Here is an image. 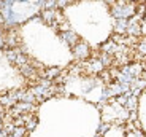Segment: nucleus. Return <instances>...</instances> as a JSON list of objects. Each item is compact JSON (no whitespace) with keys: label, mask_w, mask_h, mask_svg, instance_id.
Masks as SVG:
<instances>
[{"label":"nucleus","mask_w":146,"mask_h":137,"mask_svg":"<svg viewBox=\"0 0 146 137\" xmlns=\"http://www.w3.org/2000/svg\"><path fill=\"white\" fill-rule=\"evenodd\" d=\"M111 13L114 18H130L135 15V7L129 0H117V2L114 0Z\"/></svg>","instance_id":"f257e3e1"},{"label":"nucleus","mask_w":146,"mask_h":137,"mask_svg":"<svg viewBox=\"0 0 146 137\" xmlns=\"http://www.w3.org/2000/svg\"><path fill=\"white\" fill-rule=\"evenodd\" d=\"M72 48H73V56H75L76 59L84 61V59H88V57H91V48H89V45L86 43V41L78 40Z\"/></svg>","instance_id":"f03ea898"},{"label":"nucleus","mask_w":146,"mask_h":137,"mask_svg":"<svg viewBox=\"0 0 146 137\" xmlns=\"http://www.w3.org/2000/svg\"><path fill=\"white\" fill-rule=\"evenodd\" d=\"M60 40H62L64 45H67V46H73V45L80 40V37H78V33L75 32V30L67 29V30H62V33H60Z\"/></svg>","instance_id":"7ed1b4c3"},{"label":"nucleus","mask_w":146,"mask_h":137,"mask_svg":"<svg viewBox=\"0 0 146 137\" xmlns=\"http://www.w3.org/2000/svg\"><path fill=\"white\" fill-rule=\"evenodd\" d=\"M127 22L129 18H116V21L113 22V30L116 33H125V29H127Z\"/></svg>","instance_id":"20e7f679"},{"label":"nucleus","mask_w":146,"mask_h":137,"mask_svg":"<svg viewBox=\"0 0 146 137\" xmlns=\"http://www.w3.org/2000/svg\"><path fill=\"white\" fill-rule=\"evenodd\" d=\"M88 67H89V70L94 72V74H100V72L105 69V65H103V62L100 61V57H92V59H89Z\"/></svg>","instance_id":"39448f33"},{"label":"nucleus","mask_w":146,"mask_h":137,"mask_svg":"<svg viewBox=\"0 0 146 137\" xmlns=\"http://www.w3.org/2000/svg\"><path fill=\"white\" fill-rule=\"evenodd\" d=\"M76 0H56V8H67L68 5H72V3H75Z\"/></svg>","instance_id":"423d86ee"},{"label":"nucleus","mask_w":146,"mask_h":137,"mask_svg":"<svg viewBox=\"0 0 146 137\" xmlns=\"http://www.w3.org/2000/svg\"><path fill=\"white\" fill-rule=\"evenodd\" d=\"M59 69H48L46 72H44V78H48V80H52L54 77H57L59 75Z\"/></svg>","instance_id":"0eeeda50"},{"label":"nucleus","mask_w":146,"mask_h":137,"mask_svg":"<svg viewBox=\"0 0 146 137\" xmlns=\"http://www.w3.org/2000/svg\"><path fill=\"white\" fill-rule=\"evenodd\" d=\"M137 48H138V53L146 54V40H143L141 43H137Z\"/></svg>","instance_id":"6e6552de"},{"label":"nucleus","mask_w":146,"mask_h":137,"mask_svg":"<svg viewBox=\"0 0 146 137\" xmlns=\"http://www.w3.org/2000/svg\"><path fill=\"white\" fill-rule=\"evenodd\" d=\"M105 2H106V3H113L114 0H105Z\"/></svg>","instance_id":"1a4fd4ad"},{"label":"nucleus","mask_w":146,"mask_h":137,"mask_svg":"<svg viewBox=\"0 0 146 137\" xmlns=\"http://www.w3.org/2000/svg\"><path fill=\"white\" fill-rule=\"evenodd\" d=\"M143 19H145V24H146V13H145V16H143Z\"/></svg>","instance_id":"9d476101"},{"label":"nucleus","mask_w":146,"mask_h":137,"mask_svg":"<svg viewBox=\"0 0 146 137\" xmlns=\"http://www.w3.org/2000/svg\"><path fill=\"white\" fill-rule=\"evenodd\" d=\"M138 2H146V0H138Z\"/></svg>","instance_id":"9b49d317"}]
</instances>
